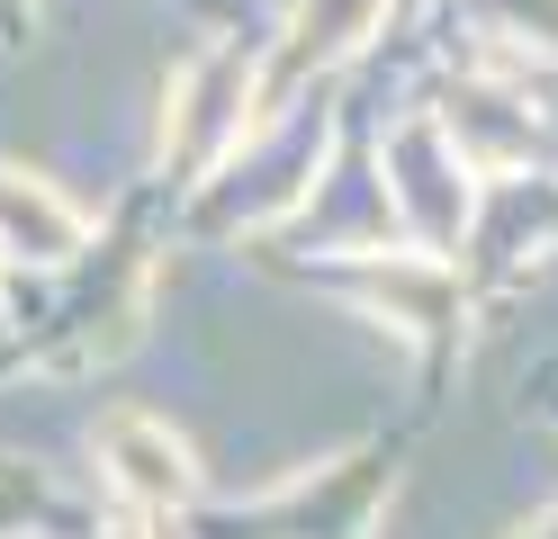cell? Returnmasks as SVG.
I'll return each mask as SVG.
<instances>
[{
  "label": "cell",
  "instance_id": "7a4b0ae2",
  "mask_svg": "<svg viewBox=\"0 0 558 539\" xmlns=\"http://www.w3.org/2000/svg\"><path fill=\"white\" fill-rule=\"evenodd\" d=\"M388 171H397V207L424 243H450L469 225V171H460V135H441L433 118H414L388 135Z\"/></svg>",
  "mask_w": 558,
  "mask_h": 539
},
{
  "label": "cell",
  "instance_id": "6da1fadb",
  "mask_svg": "<svg viewBox=\"0 0 558 539\" xmlns=\"http://www.w3.org/2000/svg\"><path fill=\"white\" fill-rule=\"evenodd\" d=\"M99 467H109V486L135 503V513H190L198 503V458L171 422L154 414H109L99 422Z\"/></svg>",
  "mask_w": 558,
  "mask_h": 539
},
{
  "label": "cell",
  "instance_id": "5b68a950",
  "mask_svg": "<svg viewBox=\"0 0 558 539\" xmlns=\"http://www.w3.org/2000/svg\"><path fill=\"white\" fill-rule=\"evenodd\" d=\"M27 513H37V477H27L19 458H0V539H19Z\"/></svg>",
  "mask_w": 558,
  "mask_h": 539
},
{
  "label": "cell",
  "instance_id": "277c9868",
  "mask_svg": "<svg viewBox=\"0 0 558 539\" xmlns=\"http://www.w3.org/2000/svg\"><path fill=\"white\" fill-rule=\"evenodd\" d=\"M378 10H388V0H298L289 46H279V72H325V63H342V54L378 27Z\"/></svg>",
  "mask_w": 558,
  "mask_h": 539
},
{
  "label": "cell",
  "instance_id": "8992f818",
  "mask_svg": "<svg viewBox=\"0 0 558 539\" xmlns=\"http://www.w3.org/2000/svg\"><path fill=\"white\" fill-rule=\"evenodd\" d=\"M19 10H27V0H0V36H19Z\"/></svg>",
  "mask_w": 558,
  "mask_h": 539
},
{
  "label": "cell",
  "instance_id": "3957f363",
  "mask_svg": "<svg viewBox=\"0 0 558 539\" xmlns=\"http://www.w3.org/2000/svg\"><path fill=\"white\" fill-rule=\"evenodd\" d=\"M82 207L54 198L37 171H10L0 162V252H27V261H73L82 252Z\"/></svg>",
  "mask_w": 558,
  "mask_h": 539
},
{
  "label": "cell",
  "instance_id": "52a82bcc",
  "mask_svg": "<svg viewBox=\"0 0 558 539\" xmlns=\"http://www.w3.org/2000/svg\"><path fill=\"white\" fill-rule=\"evenodd\" d=\"M109 539H145V530H109Z\"/></svg>",
  "mask_w": 558,
  "mask_h": 539
}]
</instances>
